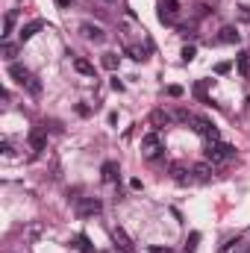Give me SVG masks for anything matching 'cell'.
<instances>
[{
    "label": "cell",
    "instance_id": "1",
    "mask_svg": "<svg viewBox=\"0 0 250 253\" xmlns=\"http://www.w3.org/2000/svg\"><path fill=\"white\" fill-rule=\"evenodd\" d=\"M9 77H12L21 88H27L32 97H38V94H41V83H38V80H35V74H32V71H27L24 65L12 62V65H9Z\"/></svg>",
    "mask_w": 250,
    "mask_h": 253
},
{
    "label": "cell",
    "instance_id": "2",
    "mask_svg": "<svg viewBox=\"0 0 250 253\" xmlns=\"http://www.w3.org/2000/svg\"><path fill=\"white\" fill-rule=\"evenodd\" d=\"M233 156H236V147L227 144V141H212V144L206 147V162H212V165H218V162H230Z\"/></svg>",
    "mask_w": 250,
    "mask_h": 253
},
{
    "label": "cell",
    "instance_id": "3",
    "mask_svg": "<svg viewBox=\"0 0 250 253\" xmlns=\"http://www.w3.org/2000/svg\"><path fill=\"white\" fill-rule=\"evenodd\" d=\"M177 18H180V0H159V21L177 24Z\"/></svg>",
    "mask_w": 250,
    "mask_h": 253
},
{
    "label": "cell",
    "instance_id": "4",
    "mask_svg": "<svg viewBox=\"0 0 250 253\" xmlns=\"http://www.w3.org/2000/svg\"><path fill=\"white\" fill-rule=\"evenodd\" d=\"M141 150L150 156V159H156L159 156V150H162V139H159V133L153 130V133H147V136H141Z\"/></svg>",
    "mask_w": 250,
    "mask_h": 253
},
{
    "label": "cell",
    "instance_id": "5",
    "mask_svg": "<svg viewBox=\"0 0 250 253\" xmlns=\"http://www.w3.org/2000/svg\"><path fill=\"white\" fill-rule=\"evenodd\" d=\"M80 32H83V38H88V41H103V38H106L103 27H97V24H91V21H83V24H80Z\"/></svg>",
    "mask_w": 250,
    "mask_h": 253
},
{
    "label": "cell",
    "instance_id": "6",
    "mask_svg": "<svg viewBox=\"0 0 250 253\" xmlns=\"http://www.w3.org/2000/svg\"><path fill=\"white\" fill-rule=\"evenodd\" d=\"M192 124H194V130H197L200 136H206V139L218 141V127H215L212 121H206V118H192Z\"/></svg>",
    "mask_w": 250,
    "mask_h": 253
},
{
    "label": "cell",
    "instance_id": "7",
    "mask_svg": "<svg viewBox=\"0 0 250 253\" xmlns=\"http://www.w3.org/2000/svg\"><path fill=\"white\" fill-rule=\"evenodd\" d=\"M77 212H80V218H88V215H100L103 212V203L97 200V197H85L80 206H77Z\"/></svg>",
    "mask_w": 250,
    "mask_h": 253
},
{
    "label": "cell",
    "instance_id": "8",
    "mask_svg": "<svg viewBox=\"0 0 250 253\" xmlns=\"http://www.w3.org/2000/svg\"><path fill=\"white\" fill-rule=\"evenodd\" d=\"M29 147H32V153H41V150L47 147V133H44L41 127H35V130L29 133Z\"/></svg>",
    "mask_w": 250,
    "mask_h": 253
},
{
    "label": "cell",
    "instance_id": "9",
    "mask_svg": "<svg viewBox=\"0 0 250 253\" xmlns=\"http://www.w3.org/2000/svg\"><path fill=\"white\" fill-rule=\"evenodd\" d=\"M112 239H115V245H118L124 253H133V251H136V248H133V242H130V236H127L121 227H115V230H112Z\"/></svg>",
    "mask_w": 250,
    "mask_h": 253
},
{
    "label": "cell",
    "instance_id": "10",
    "mask_svg": "<svg viewBox=\"0 0 250 253\" xmlns=\"http://www.w3.org/2000/svg\"><path fill=\"white\" fill-rule=\"evenodd\" d=\"M38 29H44V21H38V18H35V21H29V24H24L18 35H21V41H29V38H32V35H35Z\"/></svg>",
    "mask_w": 250,
    "mask_h": 253
},
{
    "label": "cell",
    "instance_id": "11",
    "mask_svg": "<svg viewBox=\"0 0 250 253\" xmlns=\"http://www.w3.org/2000/svg\"><path fill=\"white\" fill-rule=\"evenodd\" d=\"M74 71L83 74V77H94V65L88 59H83V56H74Z\"/></svg>",
    "mask_w": 250,
    "mask_h": 253
},
{
    "label": "cell",
    "instance_id": "12",
    "mask_svg": "<svg viewBox=\"0 0 250 253\" xmlns=\"http://www.w3.org/2000/svg\"><path fill=\"white\" fill-rule=\"evenodd\" d=\"M218 41H221V44H239V29H236V27H221Z\"/></svg>",
    "mask_w": 250,
    "mask_h": 253
},
{
    "label": "cell",
    "instance_id": "13",
    "mask_svg": "<svg viewBox=\"0 0 250 253\" xmlns=\"http://www.w3.org/2000/svg\"><path fill=\"white\" fill-rule=\"evenodd\" d=\"M192 174H194L197 180H203V183L212 180V162H197V165L192 168Z\"/></svg>",
    "mask_w": 250,
    "mask_h": 253
},
{
    "label": "cell",
    "instance_id": "14",
    "mask_svg": "<svg viewBox=\"0 0 250 253\" xmlns=\"http://www.w3.org/2000/svg\"><path fill=\"white\" fill-rule=\"evenodd\" d=\"M100 174H103V183H115L118 180V162H103Z\"/></svg>",
    "mask_w": 250,
    "mask_h": 253
},
{
    "label": "cell",
    "instance_id": "15",
    "mask_svg": "<svg viewBox=\"0 0 250 253\" xmlns=\"http://www.w3.org/2000/svg\"><path fill=\"white\" fill-rule=\"evenodd\" d=\"M168 121H171V115H168V112H162V109H156V112L150 115V124H153V130H162Z\"/></svg>",
    "mask_w": 250,
    "mask_h": 253
},
{
    "label": "cell",
    "instance_id": "16",
    "mask_svg": "<svg viewBox=\"0 0 250 253\" xmlns=\"http://www.w3.org/2000/svg\"><path fill=\"white\" fill-rule=\"evenodd\" d=\"M15 32V12H6V18H3V38H9Z\"/></svg>",
    "mask_w": 250,
    "mask_h": 253
},
{
    "label": "cell",
    "instance_id": "17",
    "mask_svg": "<svg viewBox=\"0 0 250 253\" xmlns=\"http://www.w3.org/2000/svg\"><path fill=\"white\" fill-rule=\"evenodd\" d=\"M15 56H18V44H12V41H6V44H3V59H6V62L12 65V59H15Z\"/></svg>",
    "mask_w": 250,
    "mask_h": 253
},
{
    "label": "cell",
    "instance_id": "18",
    "mask_svg": "<svg viewBox=\"0 0 250 253\" xmlns=\"http://www.w3.org/2000/svg\"><path fill=\"white\" fill-rule=\"evenodd\" d=\"M100 62H103V68H106V71H115V68H118V56H115V53H103V59H100Z\"/></svg>",
    "mask_w": 250,
    "mask_h": 253
},
{
    "label": "cell",
    "instance_id": "19",
    "mask_svg": "<svg viewBox=\"0 0 250 253\" xmlns=\"http://www.w3.org/2000/svg\"><path fill=\"white\" fill-rule=\"evenodd\" d=\"M197 245H200V233H192L189 242H186V253H194L197 251Z\"/></svg>",
    "mask_w": 250,
    "mask_h": 253
},
{
    "label": "cell",
    "instance_id": "20",
    "mask_svg": "<svg viewBox=\"0 0 250 253\" xmlns=\"http://www.w3.org/2000/svg\"><path fill=\"white\" fill-rule=\"evenodd\" d=\"M127 53H130V56H133L136 62H144V59H147V53H144L141 47H127Z\"/></svg>",
    "mask_w": 250,
    "mask_h": 253
},
{
    "label": "cell",
    "instance_id": "21",
    "mask_svg": "<svg viewBox=\"0 0 250 253\" xmlns=\"http://www.w3.org/2000/svg\"><path fill=\"white\" fill-rule=\"evenodd\" d=\"M194 56H197V47H194V44H186V47H183V59H186V62H192Z\"/></svg>",
    "mask_w": 250,
    "mask_h": 253
},
{
    "label": "cell",
    "instance_id": "22",
    "mask_svg": "<svg viewBox=\"0 0 250 253\" xmlns=\"http://www.w3.org/2000/svg\"><path fill=\"white\" fill-rule=\"evenodd\" d=\"M77 245H80V251H83V253H94V248L88 245V239H85V236H77Z\"/></svg>",
    "mask_w": 250,
    "mask_h": 253
},
{
    "label": "cell",
    "instance_id": "23",
    "mask_svg": "<svg viewBox=\"0 0 250 253\" xmlns=\"http://www.w3.org/2000/svg\"><path fill=\"white\" fill-rule=\"evenodd\" d=\"M165 91H168V97H183V94H186V91H183L180 85H168Z\"/></svg>",
    "mask_w": 250,
    "mask_h": 253
},
{
    "label": "cell",
    "instance_id": "24",
    "mask_svg": "<svg viewBox=\"0 0 250 253\" xmlns=\"http://www.w3.org/2000/svg\"><path fill=\"white\" fill-rule=\"evenodd\" d=\"M248 68H250V62H248V53H242V56H239V71H242V74H248Z\"/></svg>",
    "mask_w": 250,
    "mask_h": 253
},
{
    "label": "cell",
    "instance_id": "25",
    "mask_svg": "<svg viewBox=\"0 0 250 253\" xmlns=\"http://www.w3.org/2000/svg\"><path fill=\"white\" fill-rule=\"evenodd\" d=\"M230 68H233V65H230V62H218V65H215V74H227V71H230Z\"/></svg>",
    "mask_w": 250,
    "mask_h": 253
},
{
    "label": "cell",
    "instance_id": "26",
    "mask_svg": "<svg viewBox=\"0 0 250 253\" xmlns=\"http://www.w3.org/2000/svg\"><path fill=\"white\" fill-rule=\"evenodd\" d=\"M171 174H174L177 180H183V174H186V168H183V165H171Z\"/></svg>",
    "mask_w": 250,
    "mask_h": 253
},
{
    "label": "cell",
    "instance_id": "27",
    "mask_svg": "<svg viewBox=\"0 0 250 253\" xmlns=\"http://www.w3.org/2000/svg\"><path fill=\"white\" fill-rule=\"evenodd\" d=\"M209 15V6L206 3H197V18H206Z\"/></svg>",
    "mask_w": 250,
    "mask_h": 253
},
{
    "label": "cell",
    "instance_id": "28",
    "mask_svg": "<svg viewBox=\"0 0 250 253\" xmlns=\"http://www.w3.org/2000/svg\"><path fill=\"white\" fill-rule=\"evenodd\" d=\"M0 150H3V156H12V144H9V141H3Z\"/></svg>",
    "mask_w": 250,
    "mask_h": 253
},
{
    "label": "cell",
    "instance_id": "29",
    "mask_svg": "<svg viewBox=\"0 0 250 253\" xmlns=\"http://www.w3.org/2000/svg\"><path fill=\"white\" fill-rule=\"evenodd\" d=\"M112 88H115V91H121V88H124V83H121L118 77H112Z\"/></svg>",
    "mask_w": 250,
    "mask_h": 253
},
{
    "label": "cell",
    "instance_id": "30",
    "mask_svg": "<svg viewBox=\"0 0 250 253\" xmlns=\"http://www.w3.org/2000/svg\"><path fill=\"white\" fill-rule=\"evenodd\" d=\"M150 253H171V248L165 245V248H150Z\"/></svg>",
    "mask_w": 250,
    "mask_h": 253
},
{
    "label": "cell",
    "instance_id": "31",
    "mask_svg": "<svg viewBox=\"0 0 250 253\" xmlns=\"http://www.w3.org/2000/svg\"><path fill=\"white\" fill-rule=\"evenodd\" d=\"M242 18H245V21H250V6H242Z\"/></svg>",
    "mask_w": 250,
    "mask_h": 253
},
{
    "label": "cell",
    "instance_id": "32",
    "mask_svg": "<svg viewBox=\"0 0 250 253\" xmlns=\"http://www.w3.org/2000/svg\"><path fill=\"white\" fill-rule=\"evenodd\" d=\"M56 3H59L62 9H65V6H71V0H56Z\"/></svg>",
    "mask_w": 250,
    "mask_h": 253
},
{
    "label": "cell",
    "instance_id": "33",
    "mask_svg": "<svg viewBox=\"0 0 250 253\" xmlns=\"http://www.w3.org/2000/svg\"><path fill=\"white\" fill-rule=\"evenodd\" d=\"M106 3H112V0H106Z\"/></svg>",
    "mask_w": 250,
    "mask_h": 253
}]
</instances>
